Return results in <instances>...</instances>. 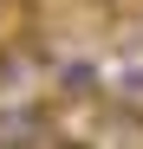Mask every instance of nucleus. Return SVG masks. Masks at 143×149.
Masks as SVG:
<instances>
[{
  "instance_id": "f257e3e1",
  "label": "nucleus",
  "mask_w": 143,
  "mask_h": 149,
  "mask_svg": "<svg viewBox=\"0 0 143 149\" xmlns=\"http://www.w3.org/2000/svg\"><path fill=\"white\" fill-rule=\"evenodd\" d=\"M13 7H20V0H0V13H13Z\"/></svg>"
}]
</instances>
